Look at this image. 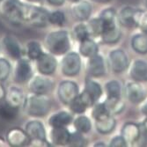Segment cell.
I'll return each mask as SVG.
<instances>
[{
  "instance_id": "d6986e66",
  "label": "cell",
  "mask_w": 147,
  "mask_h": 147,
  "mask_svg": "<svg viewBox=\"0 0 147 147\" xmlns=\"http://www.w3.org/2000/svg\"><path fill=\"white\" fill-rule=\"evenodd\" d=\"M5 102L15 109H19L24 103V94L23 91L15 86H10L5 92Z\"/></svg>"
},
{
  "instance_id": "74e56055",
  "label": "cell",
  "mask_w": 147,
  "mask_h": 147,
  "mask_svg": "<svg viewBox=\"0 0 147 147\" xmlns=\"http://www.w3.org/2000/svg\"><path fill=\"white\" fill-rule=\"evenodd\" d=\"M65 22V14L62 11H54L49 12V23L54 26H61Z\"/></svg>"
},
{
  "instance_id": "83f0119b",
  "label": "cell",
  "mask_w": 147,
  "mask_h": 147,
  "mask_svg": "<svg viewBox=\"0 0 147 147\" xmlns=\"http://www.w3.org/2000/svg\"><path fill=\"white\" fill-rule=\"evenodd\" d=\"M131 48L138 54L147 53V34H136L131 39Z\"/></svg>"
},
{
  "instance_id": "f35d334b",
  "label": "cell",
  "mask_w": 147,
  "mask_h": 147,
  "mask_svg": "<svg viewBox=\"0 0 147 147\" xmlns=\"http://www.w3.org/2000/svg\"><path fill=\"white\" fill-rule=\"evenodd\" d=\"M110 115L107 109L105 104L102 103H95L92 106V116L94 120H99L102 117H105L107 115Z\"/></svg>"
},
{
  "instance_id": "30bf717a",
  "label": "cell",
  "mask_w": 147,
  "mask_h": 147,
  "mask_svg": "<svg viewBox=\"0 0 147 147\" xmlns=\"http://www.w3.org/2000/svg\"><path fill=\"white\" fill-rule=\"evenodd\" d=\"M33 76V68L29 59L20 57L17 60L14 69V80L17 83L22 84L28 82Z\"/></svg>"
},
{
  "instance_id": "f546056e",
  "label": "cell",
  "mask_w": 147,
  "mask_h": 147,
  "mask_svg": "<svg viewBox=\"0 0 147 147\" xmlns=\"http://www.w3.org/2000/svg\"><path fill=\"white\" fill-rule=\"evenodd\" d=\"M121 31L117 28V26L110 29L105 30L100 37L102 38V41L107 44H114L117 42L121 39Z\"/></svg>"
},
{
  "instance_id": "c3c4849f",
  "label": "cell",
  "mask_w": 147,
  "mask_h": 147,
  "mask_svg": "<svg viewBox=\"0 0 147 147\" xmlns=\"http://www.w3.org/2000/svg\"><path fill=\"white\" fill-rule=\"evenodd\" d=\"M26 1H28L29 3L32 4H41L43 2V0H26Z\"/></svg>"
},
{
  "instance_id": "e0dca14e",
  "label": "cell",
  "mask_w": 147,
  "mask_h": 147,
  "mask_svg": "<svg viewBox=\"0 0 147 147\" xmlns=\"http://www.w3.org/2000/svg\"><path fill=\"white\" fill-rule=\"evenodd\" d=\"M71 132L66 127L51 128L49 131V142L54 145L68 144Z\"/></svg>"
},
{
  "instance_id": "6da1fadb",
  "label": "cell",
  "mask_w": 147,
  "mask_h": 147,
  "mask_svg": "<svg viewBox=\"0 0 147 147\" xmlns=\"http://www.w3.org/2000/svg\"><path fill=\"white\" fill-rule=\"evenodd\" d=\"M23 105L26 113L33 117L45 116L51 108L50 100L46 94H36L33 92L25 98Z\"/></svg>"
},
{
  "instance_id": "ac0fdd59",
  "label": "cell",
  "mask_w": 147,
  "mask_h": 147,
  "mask_svg": "<svg viewBox=\"0 0 147 147\" xmlns=\"http://www.w3.org/2000/svg\"><path fill=\"white\" fill-rule=\"evenodd\" d=\"M3 44L8 56L14 60L22 57V49L17 39L11 35H6L3 39Z\"/></svg>"
},
{
  "instance_id": "ab89813d",
  "label": "cell",
  "mask_w": 147,
  "mask_h": 147,
  "mask_svg": "<svg viewBox=\"0 0 147 147\" xmlns=\"http://www.w3.org/2000/svg\"><path fill=\"white\" fill-rule=\"evenodd\" d=\"M11 64L9 61L5 58H0V81L6 80L11 73Z\"/></svg>"
},
{
  "instance_id": "8d00e7d4",
  "label": "cell",
  "mask_w": 147,
  "mask_h": 147,
  "mask_svg": "<svg viewBox=\"0 0 147 147\" xmlns=\"http://www.w3.org/2000/svg\"><path fill=\"white\" fill-rule=\"evenodd\" d=\"M86 144V139L84 137V134L81 132L75 131V132H71L68 145L73 146V147H82L85 146Z\"/></svg>"
},
{
  "instance_id": "d4e9b609",
  "label": "cell",
  "mask_w": 147,
  "mask_h": 147,
  "mask_svg": "<svg viewBox=\"0 0 147 147\" xmlns=\"http://www.w3.org/2000/svg\"><path fill=\"white\" fill-rule=\"evenodd\" d=\"M116 125V122L112 115H109L99 120H95V128L99 133L109 134L112 132Z\"/></svg>"
},
{
  "instance_id": "d590c367",
  "label": "cell",
  "mask_w": 147,
  "mask_h": 147,
  "mask_svg": "<svg viewBox=\"0 0 147 147\" xmlns=\"http://www.w3.org/2000/svg\"><path fill=\"white\" fill-rule=\"evenodd\" d=\"M72 35L79 42H82L83 40L88 38L90 36V34L87 28V26L84 23H78L73 28Z\"/></svg>"
},
{
  "instance_id": "7402d4cb",
  "label": "cell",
  "mask_w": 147,
  "mask_h": 147,
  "mask_svg": "<svg viewBox=\"0 0 147 147\" xmlns=\"http://www.w3.org/2000/svg\"><path fill=\"white\" fill-rule=\"evenodd\" d=\"M140 134V126L134 123H126L123 128L121 135L126 141L127 144L134 145Z\"/></svg>"
},
{
  "instance_id": "db71d44e",
  "label": "cell",
  "mask_w": 147,
  "mask_h": 147,
  "mask_svg": "<svg viewBox=\"0 0 147 147\" xmlns=\"http://www.w3.org/2000/svg\"><path fill=\"white\" fill-rule=\"evenodd\" d=\"M145 5H146V6H147V0H145Z\"/></svg>"
},
{
  "instance_id": "60d3db41",
  "label": "cell",
  "mask_w": 147,
  "mask_h": 147,
  "mask_svg": "<svg viewBox=\"0 0 147 147\" xmlns=\"http://www.w3.org/2000/svg\"><path fill=\"white\" fill-rule=\"evenodd\" d=\"M139 126H140V134L134 145L147 146V129H145L141 124Z\"/></svg>"
},
{
  "instance_id": "8992f818",
  "label": "cell",
  "mask_w": 147,
  "mask_h": 147,
  "mask_svg": "<svg viewBox=\"0 0 147 147\" xmlns=\"http://www.w3.org/2000/svg\"><path fill=\"white\" fill-rule=\"evenodd\" d=\"M79 94V87L78 84L71 80H63L60 82L57 88V95L60 101L69 105Z\"/></svg>"
},
{
  "instance_id": "f5cc1de1",
  "label": "cell",
  "mask_w": 147,
  "mask_h": 147,
  "mask_svg": "<svg viewBox=\"0 0 147 147\" xmlns=\"http://www.w3.org/2000/svg\"><path fill=\"white\" fill-rule=\"evenodd\" d=\"M69 2H71V3H75V2H78V1H79V0H68Z\"/></svg>"
},
{
  "instance_id": "44dd1931",
  "label": "cell",
  "mask_w": 147,
  "mask_h": 147,
  "mask_svg": "<svg viewBox=\"0 0 147 147\" xmlns=\"http://www.w3.org/2000/svg\"><path fill=\"white\" fill-rule=\"evenodd\" d=\"M73 122V118L71 113L62 110L53 114L49 119V125L51 128L67 127Z\"/></svg>"
},
{
  "instance_id": "4fadbf2b",
  "label": "cell",
  "mask_w": 147,
  "mask_h": 147,
  "mask_svg": "<svg viewBox=\"0 0 147 147\" xmlns=\"http://www.w3.org/2000/svg\"><path fill=\"white\" fill-rule=\"evenodd\" d=\"M109 63L110 67L115 73H121L129 66L128 56L122 49H115L109 53Z\"/></svg>"
},
{
  "instance_id": "f907efd6",
  "label": "cell",
  "mask_w": 147,
  "mask_h": 147,
  "mask_svg": "<svg viewBox=\"0 0 147 147\" xmlns=\"http://www.w3.org/2000/svg\"><path fill=\"white\" fill-rule=\"evenodd\" d=\"M93 1L98 2V3H107V2L110 1V0H93Z\"/></svg>"
},
{
  "instance_id": "603a6c76",
  "label": "cell",
  "mask_w": 147,
  "mask_h": 147,
  "mask_svg": "<svg viewBox=\"0 0 147 147\" xmlns=\"http://www.w3.org/2000/svg\"><path fill=\"white\" fill-rule=\"evenodd\" d=\"M130 76L137 82L147 81V63L144 60L133 62L130 68Z\"/></svg>"
},
{
  "instance_id": "277c9868",
  "label": "cell",
  "mask_w": 147,
  "mask_h": 147,
  "mask_svg": "<svg viewBox=\"0 0 147 147\" xmlns=\"http://www.w3.org/2000/svg\"><path fill=\"white\" fill-rule=\"evenodd\" d=\"M23 5L21 0H3L0 4V13L11 24L20 25L23 21Z\"/></svg>"
},
{
  "instance_id": "ffe728a7",
  "label": "cell",
  "mask_w": 147,
  "mask_h": 147,
  "mask_svg": "<svg viewBox=\"0 0 147 147\" xmlns=\"http://www.w3.org/2000/svg\"><path fill=\"white\" fill-rule=\"evenodd\" d=\"M70 109L71 112L75 114H84L87 108L92 107V103L89 97L86 94V92L83 91V92L79 94L69 104Z\"/></svg>"
},
{
  "instance_id": "4316f807",
  "label": "cell",
  "mask_w": 147,
  "mask_h": 147,
  "mask_svg": "<svg viewBox=\"0 0 147 147\" xmlns=\"http://www.w3.org/2000/svg\"><path fill=\"white\" fill-rule=\"evenodd\" d=\"M103 103L109 113L112 115L122 113L124 109V102L121 97H107V100Z\"/></svg>"
},
{
  "instance_id": "5bb4252c",
  "label": "cell",
  "mask_w": 147,
  "mask_h": 147,
  "mask_svg": "<svg viewBox=\"0 0 147 147\" xmlns=\"http://www.w3.org/2000/svg\"><path fill=\"white\" fill-rule=\"evenodd\" d=\"M125 94L129 101L134 104L144 101L146 97L144 88L139 84V82H129L125 86Z\"/></svg>"
},
{
  "instance_id": "b9f144b4",
  "label": "cell",
  "mask_w": 147,
  "mask_h": 147,
  "mask_svg": "<svg viewBox=\"0 0 147 147\" xmlns=\"http://www.w3.org/2000/svg\"><path fill=\"white\" fill-rule=\"evenodd\" d=\"M111 147H126L128 144L126 143V141L124 140V138L121 136H116L115 138H113L110 141V144Z\"/></svg>"
},
{
  "instance_id": "1f68e13d",
  "label": "cell",
  "mask_w": 147,
  "mask_h": 147,
  "mask_svg": "<svg viewBox=\"0 0 147 147\" xmlns=\"http://www.w3.org/2000/svg\"><path fill=\"white\" fill-rule=\"evenodd\" d=\"M43 53L42 45L39 42L31 41L26 45V54L29 60L36 61V59Z\"/></svg>"
},
{
  "instance_id": "484cf974",
  "label": "cell",
  "mask_w": 147,
  "mask_h": 147,
  "mask_svg": "<svg viewBox=\"0 0 147 147\" xmlns=\"http://www.w3.org/2000/svg\"><path fill=\"white\" fill-rule=\"evenodd\" d=\"M79 53L80 55L85 57H92L99 53V47L97 43L92 39L89 37L80 42L79 44Z\"/></svg>"
},
{
  "instance_id": "7bdbcfd3",
  "label": "cell",
  "mask_w": 147,
  "mask_h": 147,
  "mask_svg": "<svg viewBox=\"0 0 147 147\" xmlns=\"http://www.w3.org/2000/svg\"><path fill=\"white\" fill-rule=\"evenodd\" d=\"M138 26H139L144 34H147V12L142 13V15L139 19V21H138Z\"/></svg>"
},
{
  "instance_id": "5b68a950",
  "label": "cell",
  "mask_w": 147,
  "mask_h": 147,
  "mask_svg": "<svg viewBox=\"0 0 147 147\" xmlns=\"http://www.w3.org/2000/svg\"><path fill=\"white\" fill-rule=\"evenodd\" d=\"M81 69V58L76 52H67L62 59L61 71L67 77H73L79 73Z\"/></svg>"
},
{
  "instance_id": "7a4b0ae2",
  "label": "cell",
  "mask_w": 147,
  "mask_h": 147,
  "mask_svg": "<svg viewBox=\"0 0 147 147\" xmlns=\"http://www.w3.org/2000/svg\"><path fill=\"white\" fill-rule=\"evenodd\" d=\"M46 47L54 56L65 55L71 49L70 34L65 30L50 32L45 39Z\"/></svg>"
},
{
  "instance_id": "52a82bcc",
  "label": "cell",
  "mask_w": 147,
  "mask_h": 147,
  "mask_svg": "<svg viewBox=\"0 0 147 147\" xmlns=\"http://www.w3.org/2000/svg\"><path fill=\"white\" fill-rule=\"evenodd\" d=\"M53 86L52 79L47 75H33L28 80V89L31 92L36 94H46Z\"/></svg>"
},
{
  "instance_id": "ee69618b",
  "label": "cell",
  "mask_w": 147,
  "mask_h": 147,
  "mask_svg": "<svg viewBox=\"0 0 147 147\" xmlns=\"http://www.w3.org/2000/svg\"><path fill=\"white\" fill-rule=\"evenodd\" d=\"M48 3L51 5H54V6H59L64 4L65 0H47Z\"/></svg>"
},
{
  "instance_id": "816d5d0a",
  "label": "cell",
  "mask_w": 147,
  "mask_h": 147,
  "mask_svg": "<svg viewBox=\"0 0 147 147\" xmlns=\"http://www.w3.org/2000/svg\"><path fill=\"white\" fill-rule=\"evenodd\" d=\"M94 146H106V144L102 142H99V143H96L94 144Z\"/></svg>"
},
{
  "instance_id": "d6a6232c",
  "label": "cell",
  "mask_w": 147,
  "mask_h": 147,
  "mask_svg": "<svg viewBox=\"0 0 147 147\" xmlns=\"http://www.w3.org/2000/svg\"><path fill=\"white\" fill-rule=\"evenodd\" d=\"M18 109L10 106L6 102L0 105V117L7 122H11L14 120L18 115Z\"/></svg>"
},
{
  "instance_id": "ba28073f",
  "label": "cell",
  "mask_w": 147,
  "mask_h": 147,
  "mask_svg": "<svg viewBox=\"0 0 147 147\" xmlns=\"http://www.w3.org/2000/svg\"><path fill=\"white\" fill-rule=\"evenodd\" d=\"M144 11L135 9L131 6H125L119 12L118 20L122 26L125 28H132L138 25L139 19Z\"/></svg>"
},
{
  "instance_id": "9c48e42d",
  "label": "cell",
  "mask_w": 147,
  "mask_h": 147,
  "mask_svg": "<svg viewBox=\"0 0 147 147\" xmlns=\"http://www.w3.org/2000/svg\"><path fill=\"white\" fill-rule=\"evenodd\" d=\"M57 60L55 56L51 53H45L36 59V68L37 71L42 75H50L53 74L57 68Z\"/></svg>"
},
{
  "instance_id": "7dc6e473",
  "label": "cell",
  "mask_w": 147,
  "mask_h": 147,
  "mask_svg": "<svg viewBox=\"0 0 147 147\" xmlns=\"http://www.w3.org/2000/svg\"><path fill=\"white\" fill-rule=\"evenodd\" d=\"M5 146H9L7 141L3 139L2 138H0V147H5Z\"/></svg>"
},
{
  "instance_id": "7c38bea8",
  "label": "cell",
  "mask_w": 147,
  "mask_h": 147,
  "mask_svg": "<svg viewBox=\"0 0 147 147\" xmlns=\"http://www.w3.org/2000/svg\"><path fill=\"white\" fill-rule=\"evenodd\" d=\"M25 130L28 133L30 141H49L45 126L39 120H32L26 123Z\"/></svg>"
},
{
  "instance_id": "f1b7e54d",
  "label": "cell",
  "mask_w": 147,
  "mask_h": 147,
  "mask_svg": "<svg viewBox=\"0 0 147 147\" xmlns=\"http://www.w3.org/2000/svg\"><path fill=\"white\" fill-rule=\"evenodd\" d=\"M115 17H116V13H115V9L113 8H107L101 11L100 18L102 20L103 26H104L103 32L105 30H108V29H110L116 26Z\"/></svg>"
},
{
  "instance_id": "cb8c5ba5",
  "label": "cell",
  "mask_w": 147,
  "mask_h": 147,
  "mask_svg": "<svg viewBox=\"0 0 147 147\" xmlns=\"http://www.w3.org/2000/svg\"><path fill=\"white\" fill-rule=\"evenodd\" d=\"M84 92L91 100L92 106L97 103V101L100 99L102 95V88L100 85L91 78H87L86 80Z\"/></svg>"
},
{
  "instance_id": "9a60e30c",
  "label": "cell",
  "mask_w": 147,
  "mask_h": 147,
  "mask_svg": "<svg viewBox=\"0 0 147 147\" xmlns=\"http://www.w3.org/2000/svg\"><path fill=\"white\" fill-rule=\"evenodd\" d=\"M92 5L86 0H79L73 3L71 6V13L73 17L78 21H85L89 19L92 14Z\"/></svg>"
},
{
  "instance_id": "f6af8a7d",
  "label": "cell",
  "mask_w": 147,
  "mask_h": 147,
  "mask_svg": "<svg viewBox=\"0 0 147 147\" xmlns=\"http://www.w3.org/2000/svg\"><path fill=\"white\" fill-rule=\"evenodd\" d=\"M5 92H6V91H5V87H4V86L1 83H0V102L2 101V100L5 99Z\"/></svg>"
},
{
  "instance_id": "836d02e7",
  "label": "cell",
  "mask_w": 147,
  "mask_h": 147,
  "mask_svg": "<svg viewBox=\"0 0 147 147\" xmlns=\"http://www.w3.org/2000/svg\"><path fill=\"white\" fill-rule=\"evenodd\" d=\"M86 26H87L90 36H100L104 30L103 22L100 17L91 20Z\"/></svg>"
},
{
  "instance_id": "8fae6325",
  "label": "cell",
  "mask_w": 147,
  "mask_h": 147,
  "mask_svg": "<svg viewBox=\"0 0 147 147\" xmlns=\"http://www.w3.org/2000/svg\"><path fill=\"white\" fill-rule=\"evenodd\" d=\"M6 141L9 146L21 147L29 145L30 138L25 129L19 127L11 128L6 133Z\"/></svg>"
},
{
  "instance_id": "4dcf8cb0",
  "label": "cell",
  "mask_w": 147,
  "mask_h": 147,
  "mask_svg": "<svg viewBox=\"0 0 147 147\" xmlns=\"http://www.w3.org/2000/svg\"><path fill=\"white\" fill-rule=\"evenodd\" d=\"M73 126L77 131L86 134L91 130L92 123L89 117L86 115H79L73 121Z\"/></svg>"
},
{
  "instance_id": "11a10c76",
  "label": "cell",
  "mask_w": 147,
  "mask_h": 147,
  "mask_svg": "<svg viewBox=\"0 0 147 147\" xmlns=\"http://www.w3.org/2000/svg\"><path fill=\"white\" fill-rule=\"evenodd\" d=\"M2 1H3V0H0V4H1V3H2Z\"/></svg>"
},
{
  "instance_id": "681fc988",
  "label": "cell",
  "mask_w": 147,
  "mask_h": 147,
  "mask_svg": "<svg viewBox=\"0 0 147 147\" xmlns=\"http://www.w3.org/2000/svg\"><path fill=\"white\" fill-rule=\"evenodd\" d=\"M141 125L145 129H147V117L145 118V120H144V121L141 123Z\"/></svg>"
},
{
  "instance_id": "2e32d148",
  "label": "cell",
  "mask_w": 147,
  "mask_h": 147,
  "mask_svg": "<svg viewBox=\"0 0 147 147\" xmlns=\"http://www.w3.org/2000/svg\"><path fill=\"white\" fill-rule=\"evenodd\" d=\"M87 71L92 77H101L106 73L105 60L102 56L99 55V53L89 58Z\"/></svg>"
},
{
  "instance_id": "e575fe53",
  "label": "cell",
  "mask_w": 147,
  "mask_h": 147,
  "mask_svg": "<svg viewBox=\"0 0 147 147\" xmlns=\"http://www.w3.org/2000/svg\"><path fill=\"white\" fill-rule=\"evenodd\" d=\"M107 97H121L122 87L117 80H110L105 85Z\"/></svg>"
},
{
  "instance_id": "bcb514c9",
  "label": "cell",
  "mask_w": 147,
  "mask_h": 147,
  "mask_svg": "<svg viewBox=\"0 0 147 147\" xmlns=\"http://www.w3.org/2000/svg\"><path fill=\"white\" fill-rule=\"evenodd\" d=\"M141 111H142V113L147 117V101H145V102L144 103V105L142 106Z\"/></svg>"
},
{
  "instance_id": "3957f363",
  "label": "cell",
  "mask_w": 147,
  "mask_h": 147,
  "mask_svg": "<svg viewBox=\"0 0 147 147\" xmlns=\"http://www.w3.org/2000/svg\"><path fill=\"white\" fill-rule=\"evenodd\" d=\"M49 11L43 7L25 3L23 5L22 20L34 26H46L49 23Z\"/></svg>"
}]
</instances>
